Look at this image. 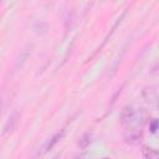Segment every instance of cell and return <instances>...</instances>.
<instances>
[{
	"instance_id": "obj_8",
	"label": "cell",
	"mask_w": 159,
	"mask_h": 159,
	"mask_svg": "<svg viewBox=\"0 0 159 159\" xmlns=\"http://www.w3.org/2000/svg\"><path fill=\"white\" fill-rule=\"evenodd\" d=\"M142 154H143L144 159H159L158 152L155 149H153V148H149V147H143Z\"/></svg>"
},
{
	"instance_id": "obj_13",
	"label": "cell",
	"mask_w": 159,
	"mask_h": 159,
	"mask_svg": "<svg viewBox=\"0 0 159 159\" xmlns=\"http://www.w3.org/2000/svg\"><path fill=\"white\" fill-rule=\"evenodd\" d=\"M1 113H2V103L0 102V117H1Z\"/></svg>"
},
{
	"instance_id": "obj_11",
	"label": "cell",
	"mask_w": 159,
	"mask_h": 159,
	"mask_svg": "<svg viewBox=\"0 0 159 159\" xmlns=\"http://www.w3.org/2000/svg\"><path fill=\"white\" fill-rule=\"evenodd\" d=\"M133 112H134L133 107H124V108L122 109V112H120V116H119L120 122L124 124V123L130 118V116L133 114Z\"/></svg>"
},
{
	"instance_id": "obj_4",
	"label": "cell",
	"mask_w": 159,
	"mask_h": 159,
	"mask_svg": "<svg viewBox=\"0 0 159 159\" xmlns=\"http://www.w3.org/2000/svg\"><path fill=\"white\" fill-rule=\"evenodd\" d=\"M129 132L125 133L124 135V139H125V143L128 144H132V145H137L142 142L143 139V135L142 133L139 132V129H128Z\"/></svg>"
},
{
	"instance_id": "obj_1",
	"label": "cell",
	"mask_w": 159,
	"mask_h": 159,
	"mask_svg": "<svg viewBox=\"0 0 159 159\" xmlns=\"http://www.w3.org/2000/svg\"><path fill=\"white\" fill-rule=\"evenodd\" d=\"M145 119H147V114H145V112H144L143 109H138V111L134 109L133 114H132L130 118L124 123V125H125L128 129H139V128L144 124Z\"/></svg>"
},
{
	"instance_id": "obj_7",
	"label": "cell",
	"mask_w": 159,
	"mask_h": 159,
	"mask_svg": "<svg viewBox=\"0 0 159 159\" xmlns=\"http://www.w3.org/2000/svg\"><path fill=\"white\" fill-rule=\"evenodd\" d=\"M63 132L65 130H61V132H58V133H56L48 142H47V144L45 145V152H48V150H51L53 147H55V144L58 142V140H61V138H62V135H63Z\"/></svg>"
},
{
	"instance_id": "obj_6",
	"label": "cell",
	"mask_w": 159,
	"mask_h": 159,
	"mask_svg": "<svg viewBox=\"0 0 159 159\" xmlns=\"http://www.w3.org/2000/svg\"><path fill=\"white\" fill-rule=\"evenodd\" d=\"M29 56H30V52H29V51H22V52L20 53V56L16 58V61H15L14 70H15V71L20 70V68H21V67H22V66L26 63V61H27Z\"/></svg>"
},
{
	"instance_id": "obj_3",
	"label": "cell",
	"mask_w": 159,
	"mask_h": 159,
	"mask_svg": "<svg viewBox=\"0 0 159 159\" xmlns=\"http://www.w3.org/2000/svg\"><path fill=\"white\" fill-rule=\"evenodd\" d=\"M19 118H20V114H19L17 111H14V112L9 116V118H7V120H6L5 125H4V129H2V134H4V135L11 133V132L16 128L17 122H19Z\"/></svg>"
},
{
	"instance_id": "obj_14",
	"label": "cell",
	"mask_w": 159,
	"mask_h": 159,
	"mask_svg": "<svg viewBox=\"0 0 159 159\" xmlns=\"http://www.w3.org/2000/svg\"><path fill=\"white\" fill-rule=\"evenodd\" d=\"M102 159H109V158H102Z\"/></svg>"
},
{
	"instance_id": "obj_10",
	"label": "cell",
	"mask_w": 159,
	"mask_h": 159,
	"mask_svg": "<svg viewBox=\"0 0 159 159\" xmlns=\"http://www.w3.org/2000/svg\"><path fill=\"white\" fill-rule=\"evenodd\" d=\"M91 142H92V134L91 133H84L78 140V147L82 148V149H86L91 144Z\"/></svg>"
},
{
	"instance_id": "obj_9",
	"label": "cell",
	"mask_w": 159,
	"mask_h": 159,
	"mask_svg": "<svg viewBox=\"0 0 159 159\" xmlns=\"http://www.w3.org/2000/svg\"><path fill=\"white\" fill-rule=\"evenodd\" d=\"M34 30H35V32L37 35H43L48 30V24L45 22V21H39V22H36L34 25Z\"/></svg>"
},
{
	"instance_id": "obj_2",
	"label": "cell",
	"mask_w": 159,
	"mask_h": 159,
	"mask_svg": "<svg viewBox=\"0 0 159 159\" xmlns=\"http://www.w3.org/2000/svg\"><path fill=\"white\" fill-rule=\"evenodd\" d=\"M76 22V11L73 9H67L63 12V27H65V32L68 34Z\"/></svg>"
},
{
	"instance_id": "obj_5",
	"label": "cell",
	"mask_w": 159,
	"mask_h": 159,
	"mask_svg": "<svg viewBox=\"0 0 159 159\" xmlns=\"http://www.w3.org/2000/svg\"><path fill=\"white\" fill-rule=\"evenodd\" d=\"M143 97L145 99L147 103L149 104H157V99H158V91L155 86H149L145 87L143 91Z\"/></svg>"
},
{
	"instance_id": "obj_12",
	"label": "cell",
	"mask_w": 159,
	"mask_h": 159,
	"mask_svg": "<svg viewBox=\"0 0 159 159\" xmlns=\"http://www.w3.org/2000/svg\"><path fill=\"white\" fill-rule=\"evenodd\" d=\"M149 128H150V132H152V133H155L157 129H158V119L154 118V119L150 122V127H149Z\"/></svg>"
}]
</instances>
